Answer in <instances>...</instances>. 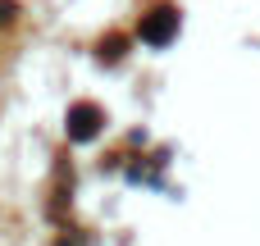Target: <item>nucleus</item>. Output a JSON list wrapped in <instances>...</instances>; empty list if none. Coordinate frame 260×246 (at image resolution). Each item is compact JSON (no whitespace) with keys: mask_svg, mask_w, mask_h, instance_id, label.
<instances>
[{"mask_svg":"<svg viewBox=\"0 0 260 246\" xmlns=\"http://www.w3.org/2000/svg\"><path fill=\"white\" fill-rule=\"evenodd\" d=\"M174 32H178V9H174V5H155L151 14H142V41L165 46Z\"/></svg>","mask_w":260,"mask_h":246,"instance_id":"f257e3e1","label":"nucleus"},{"mask_svg":"<svg viewBox=\"0 0 260 246\" xmlns=\"http://www.w3.org/2000/svg\"><path fill=\"white\" fill-rule=\"evenodd\" d=\"M69 123H73V137H91L96 123H101V114H96V105H78V110L69 114Z\"/></svg>","mask_w":260,"mask_h":246,"instance_id":"f03ea898","label":"nucleus"},{"mask_svg":"<svg viewBox=\"0 0 260 246\" xmlns=\"http://www.w3.org/2000/svg\"><path fill=\"white\" fill-rule=\"evenodd\" d=\"M119 55H123V41H119V37L101 41V59H119Z\"/></svg>","mask_w":260,"mask_h":246,"instance_id":"7ed1b4c3","label":"nucleus"},{"mask_svg":"<svg viewBox=\"0 0 260 246\" xmlns=\"http://www.w3.org/2000/svg\"><path fill=\"white\" fill-rule=\"evenodd\" d=\"M14 14H18V5H14V0H0V23H9Z\"/></svg>","mask_w":260,"mask_h":246,"instance_id":"20e7f679","label":"nucleus"}]
</instances>
